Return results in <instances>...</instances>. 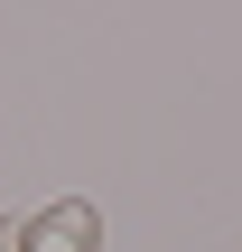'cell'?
Returning <instances> with one entry per match:
<instances>
[{"label":"cell","mask_w":242,"mask_h":252,"mask_svg":"<svg viewBox=\"0 0 242 252\" xmlns=\"http://www.w3.org/2000/svg\"><path fill=\"white\" fill-rule=\"evenodd\" d=\"M0 252H28V243H19V224H0Z\"/></svg>","instance_id":"7a4b0ae2"},{"label":"cell","mask_w":242,"mask_h":252,"mask_svg":"<svg viewBox=\"0 0 242 252\" xmlns=\"http://www.w3.org/2000/svg\"><path fill=\"white\" fill-rule=\"evenodd\" d=\"M19 243H28V252H103V215H93L84 196H56L47 215L19 224Z\"/></svg>","instance_id":"6da1fadb"}]
</instances>
